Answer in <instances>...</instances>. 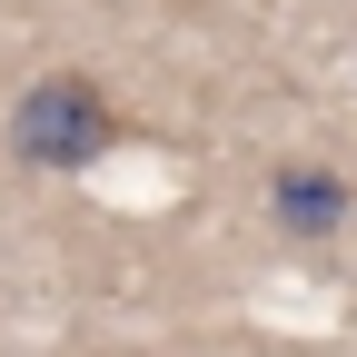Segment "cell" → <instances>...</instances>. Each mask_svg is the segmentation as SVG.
<instances>
[{"instance_id": "obj_1", "label": "cell", "mask_w": 357, "mask_h": 357, "mask_svg": "<svg viewBox=\"0 0 357 357\" xmlns=\"http://www.w3.org/2000/svg\"><path fill=\"white\" fill-rule=\"evenodd\" d=\"M109 139H119V109L89 70H40L20 89V109H10V149L30 169H89Z\"/></svg>"}, {"instance_id": "obj_2", "label": "cell", "mask_w": 357, "mask_h": 357, "mask_svg": "<svg viewBox=\"0 0 357 357\" xmlns=\"http://www.w3.org/2000/svg\"><path fill=\"white\" fill-rule=\"evenodd\" d=\"M347 178L328 169V159H278L268 169V218H278L288 238H328V229H347Z\"/></svg>"}]
</instances>
